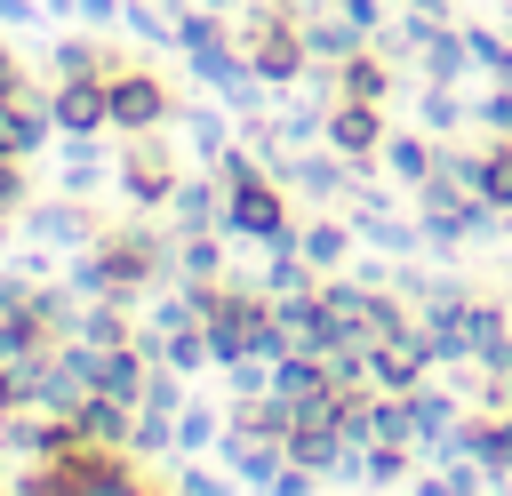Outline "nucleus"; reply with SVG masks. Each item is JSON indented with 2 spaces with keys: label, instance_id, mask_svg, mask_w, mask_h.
Segmentation results:
<instances>
[{
  "label": "nucleus",
  "instance_id": "nucleus-1",
  "mask_svg": "<svg viewBox=\"0 0 512 496\" xmlns=\"http://www.w3.org/2000/svg\"><path fill=\"white\" fill-rule=\"evenodd\" d=\"M56 128L64 136H96L104 120H112V88H104V72H80V80H56Z\"/></svg>",
  "mask_w": 512,
  "mask_h": 496
},
{
  "label": "nucleus",
  "instance_id": "nucleus-2",
  "mask_svg": "<svg viewBox=\"0 0 512 496\" xmlns=\"http://www.w3.org/2000/svg\"><path fill=\"white\" fill-rule=\"evenodd\" d=\"M104 88H112V120H120V128H152V120L168 112V96H160L152 72H104Z\"/></svg>",
  "mask_w": 512,
  "mask_h": 496
},
{
  "label": "nucleus",
  "instance_id": "nucleus-3",
  "mask_svg": "<svg viewBox=\"0 0 512 496\" xmlns=\"http://www.w3.org/2000/svg\"><path fill=\"white\" fill-rule=\"evenodd\" d=\"M240 176V192H232V224L240 232H280V200H272V184H256L248 168H232Z\"/></svg>",
  "mask_w": 512,
  "mask_h": 496
},
{
  "label": "nucleus",
  "instance_id": "nucleus-4",
  "mask_svg": "<svg viewBox=\"0 0 512 496\" xmlns=\"http://www.w3.org/2000/svg\"><path fill=\"white\" fill-rule=\"evenodd\" d=\"M128 184H136L144 200H160V192H168V160H160V152H136V160H128Z\"/></svg>",
  "mask_w": 512,
  "mask_h": 496
},
{
  "label": "nucleus",
  "instance_id": "nucleus-5",
  "mask_svg": "<svg viewBox=\"0 0 512 496\" xmlns=\"http://www.w3.org/2000/svg\"><path fill=\"white\" fill-rule=\"evenodd\" d=\"M80 72H96V48L88 40H56V80H80Z\"/></svg>",
  "mask_w": 512,
  "mask_h": 496
},
{
  "label": "nucleus",
  "instance_id": "nucleus-6",
  "mask_svg": "<svg viewBox=\"0 0 512 496\" xmlns=\"http://www.w3.org/2000/svg\"><path fill=\"white\" fill-rule=\"evenodd\" d=\"M32 232L40 240H80V216L72 208H32Z\"/></svg>",
  "mask_w": 512,
  "mask_h": 496
},
{
  "label": "nucleus",
  "instance_id": "nucleus-7",
  "mask_svg": "<svg viewBox=\"0 0 512 496\" xmlns=\"http://www.w3.org/2000/svg\"><path fill=\"white\" fill-rule=\"evenodd\" d=\"M0 208H8V216L24 208V160H16V152H0Z\"/></svg>",
  "mask_w": 512,
  "mask_h": 496
},
{
  "label": "nucleus",
  "instance_id": "nucleus-8",
  "mask_svg": "<svg viewBox=\"0 0 512 496\" xmlns=\"http://www.w3.org/2000/svg\"><path fill=\"white\" fill-rule=\"evenodd\" d=\"M32 16H40L32 0H0V24H32Z\"/></svg>",
  "mask_w": 512,
  "mask_h": 496
},
{
  "label": "nucleus",
  "instance_id": "nucleus-9",
  "mask_svg": "<svg viewBox=\"0 0 512 496\" xmlns=\"http://www.w3.org/2000/svg\"><path fill=\"white\" fill-rule=\"evenodd\" d=\"M488 184H496V192L512 200V160H488Z\"/></svg>",
  "mask_w": 512,
  "mask_h": 496
}]
</instances>
